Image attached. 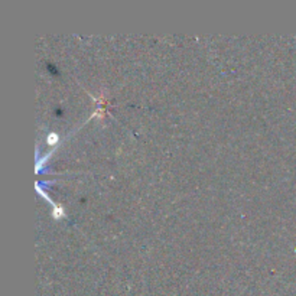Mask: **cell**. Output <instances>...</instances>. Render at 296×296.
Instances as JSON below:
<instances>
[{
  "instance_id": "cell-1",
  "label": "cell",
  "mask_w": 296,
  "mask_h": 296,
  "mask_svg": "<svg viewBox=\"0 0 296 296\" xmlns=\"http://www.w3.org/2000/svg\"><path fill=\"white\" fill-rule=\"evenodd\" d=\"M59 136L56 133H49L48 134V137H46V143H49V145H53V143H56L58 142Z\"/></svg>"
}]
</instances>
